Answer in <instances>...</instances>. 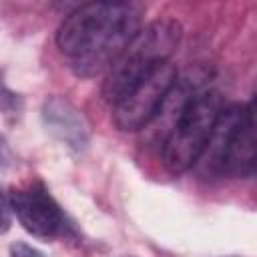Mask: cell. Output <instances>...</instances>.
I'll return each instance as SVG.
<instances>
[{
    "instance_id": "cell-10",
    "label": "cell",
    "mask_w": 257,
    "mask_h": 257,
    "mask_svg": "<svg viewBox=\"0 0 257 257\" xmlns=\"http://www.w3.org/2000/svg\"><path fill=\"white\" fill-rule=\"evenodd\" d=\"M10 257H46V255L24 241H16L10 245Z\"/></svg>"
},
{
    "instance_id": "cell-6",
    "label": "cell",
    "mask_w": 257,
    "mask_h": 257,
    "mask_svg": "<svg viewBox=\"0 0 257 257\" xmlns=\"http://www.w3.org/2000/svg\"><path fill=\"white\" fill-rule=\"evenodd\" d=\"M42 122L46 131L70 151H84L90 141V124L82 110L62 96H48L42 104Z\"/></svg>"
},
{
    "instance_id": "cell-7",
    "label": "cell",
    "mask_w": 257,
    "mask_h": 257,
    "mask_svg": "<svg viewBox=\"0 0 257 257\" xmlns=\"http://www.w3.org/2000/svg\"><path fill=\"white\" fill-rule=\"evenodd\" d=\"M257 161V137H255V106L253 100L245 104V112L241 122L237 124L223 165H221V175L229 177H249L255 169Z\"/></svg>"
},
{
    "instance_id": "cell-8",
    "label": "cell",
    "mask_w": 257,
    "mask_h": 257,
    "mask_svg": "<svg viewBox=\"0 0 257 257\" xmlns=\"http://www.w3.org/2000/svg\"><path fill=\"white\" fill-rule=\"evenodd\" d=\"M245 112V104H231V106H223L217 122L213 126V133L207 141V147L203 151V155L199 157L201 167L211 173V175H221V165L229 147V141L237 128V124L241 122Z\"/></svg>"
},
{
    "instance_id": "cell-3",
    "label": "cell",
    "mask_w": 257,
    "mask_h": 257,
    "mask_svg": "<svg viewBox=\"0 0 257 257\" xmlns=\"http://www.w3.org/2000/svg\"><path fill=\"white\" fill-rule=\"evenodd\" d=\"M221 108L217 90H203L183 106L163 141V165L169 173H185L199 161Z\"/></svg>"
},
{
    "instance_id": "cell-2",
    "label": "cell",
    "mask_w": 257,
    "mask_h": 257,
    "mask_svg": "<svg viewBox=\"0 0 257 257\" xmlns=\"http://www.w3.org/2000/svg\"><path fill=\"white\" fill-rule=\"evenodd\" d=\"M181 24L173 18H159L141 26L118 58L108 66L102 80V98L110 104L122 100L143 78L169 62L181 40Z\"/></svg>"
},
{
    "instance_id": "cell-11",
    "label": "cell",
    "mask_w": 257,
    "mask_h": 257,
    "mask_svg": "<svg viewBox=\"0 0 257 257\" xmlns=\"http://www.w3.org/2000/svg\"><path fill=\"white\" fill-rule=\"evenodd\" d=\"M12 225V207H10V199L2 193L0 189V233H6Z\"/></svg>"
},
{
    "instance_id": "cell-5",
    "label": "cell",
    "mask_w": 257,
    "mask_h": 257,
    "mask_svg": "<svg viewBox=\"0 0 257 257\" xmlns=\"http://www.w3.org/2000/svg\"><path fill=\"white\" fill-rule=\"evenodd\" d=\"M8 199L12 215H16L20 225L30 235L38 239H54L64 233L66 217L42 183H32L24 189H12Z\"/></svg>"
},
{
    "instance_id": "cell-9",
    "label": "cell",
    "mask_w": 257,
    "mask_h": 257,
    "mask_svg": "<svg viewBox=\"0 0 257 257\" xmlns=\"http://www.w3.org/2000/svg\"><path fill=\"white\" fill-rule=\"evenodd\" d=\"M22 110V98L14 90H10L0 80V114L6 118H16Z\"/></svg>"
},
{
    "instance_id": "cell-1",
    "label": "cell",
    "mask_w": 257,
    "mask_h": 257,
    "mask_svg": "<svg viewBox=\"0 0 257 257\" xmlns=\"http://www.w3.org/2000/svg\"><path fill=\"white\" fill-rule=\"evenodd\" d=\"M141 30V8L128 2H88L72 10L56 32V46L72 58L80 78L108 70Z\"/></svg>"
},
{
    "instance_id": "cell-4",
    "label": "cell",
    "mask_w": 257,
    "mask_h": 257,
    "mask_svg": "<svg viewBox=\"0 0 257 257\" xmlns=\"http://www.w3.org/2000/svg\"><path fill=\"white\" fill-rule=\"evenodd\" d=\"M177 76L179 72L171 62H165L157 70H153L122 100L114 104L112 110L114 124L124 133H135L151 124L157 118L165 102V96L169 94Z\"/></svg>"
}]
</instances>
